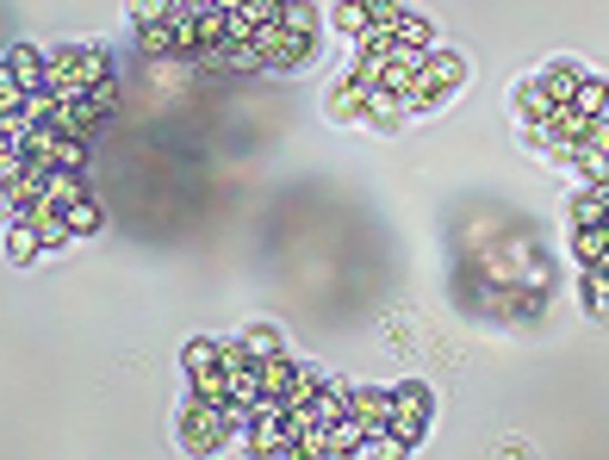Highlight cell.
Wrapping results in <instances>:
<instances>
[{"instance_id": "obj_1", "label": "cell", "mask_w": 609, "mask_h": 460, "mask_svg": "<svg viewBox=\"0 0 609 460\" xmlns=\"http://www.w3.org/2000/svg\"><path fill=\"white\" fill-rule=\"evenodd\" d=\"M106 81H112L106 50H94V44H63L57 57H50V94L57 100L94 94V88H106Z\"/></svg>"}, {"instance_id": "obj_2", "label": "cell", "mask_w": 609, "mask_h": 460, "mask_svg": "<svg viewBox=\"0 0 609 460\" xmlns=\"http://www.w3.org/2000/svg\"><path fill=\"white\" fill-rule=\"evenodd\" d=\"M467 81V63L454 57V50H436V57H423V69H417V88L405 94V112H436L441 100L454 94Z\"/></svg>"}, {"instance_id": "obj_3", "label": "cell", "mask_w": 609, "mask_h": 460, "mask_svg": "<svg viewBox=\"0 0 609 460\" xmlns=\"http://www.w3.org/2000/svg\"><path fill=\"white\" fill-rule=\"evenodd\" d=\"M578 88H585V69L578 63H547L541 81H529L522 94H516V106L529 112V125H541L554 106H566V100H578Z\"/></svg>"}, {"instance_id": "obj_4", "label": "cell", "mask_w": 609, "mask_h": 460, "mask_svg": "<svg viewBox=\"0 0 609 460\" xmlns=\"http://www.w3.org/2000/svg\"><path fill=\"white\" fill-rule=\"evenodd\" d=\"M187 380L200 398H212V405H231V361H224L219 343H193L187 349Z\"/></svg>"}, {"instance_id": "obj_5", "label": "cell", "mask_w": 609, "mask_h": 460, "mask_svg": "<svg viewBox=\"0 0 609 460\" xmlns=\"http://www.w3.org/2000/svg\"><path fill=\"white\" fill-rule=\"evenodd\" d=\"M423 429H429V392H423L417 380L410 386H398V392H392V436H398V442H417Z\"/></svg>"}, {"instance_id": "obj_6", "label": "cell", "mask_w": 609, "mask_h": 460, "mask_svg": "<svg viewBox=\"0 0 609 460\" xmlns=\"http://www.w3.org/2000/svg\"><path fill=\"white\" fill-rule=\"evenodd\" d=\"M7 81H13V88H26V94H44V88H50V57L13 44V50H7Z\"/></svg>"}, {"instance_id": "obj_7", "label": "cell", "mask_w": 609, "mask_h": 460, "mask_svg": "<svg viewBox=\"0 0 609 460\" xmlns=\"http://www.w3.org/2000/svg\"><path fill=\"white\" fill-rule=\"evenodd\" d=\"M572 162L585 181H609V119H597V131L572 150Z\"/></svg>"}, {"instance_id": "obj_8", "label": "cell", "mask_w": 609, "mask_h": 460, "mask_svg": "<svg viewBox=\"0 0 609 460\" xmlns=\"http://www.w3.org/2000/svg\"><path fill=\"white\" fill-rule=\"evenodd\" d=\"M348 417H355L367 436H374V429H392V392H348Z\"/></svg>"}, {"instance_id": "obj_9", "label": "cell", "mask_w": 609, "mask_h": 460, "mask_svg": "<svg viewBox=\"0 0 609 460\" xmlns=\"http://www.w3.org/2000/svg\"><path fill=\"white\" fill-rule=\"evenodd\" d=\"M38 249H44V237H38V224L26 218V212H19V218H7V255H13V262H32Z\"/></svg>"}, {"instance_id": "obj_10", "label": "cell", "mask_w": 609, "mask_h": 460, "mask_svg": "<svg viewBox=\"0 0 609 460\" xmlns=\"http://www.w3.org/2000/svg\"><path fill=\"white\" fill-rule=\"evenodd\" d=\"M63 218H69V231H75V237H94V231H100V212H94V200H88V193H81V200H69Z\"/></svg>"}, {"instance_id": "obj_11", "label": "cell", "mask_w": 609, "mask_h": 460, "mask_svg": "<svg viewBox=\"0 0 609 460\" xmlns=\"http://www.w3.org/2000/svg\"><path fill=\"white\" fill-rule=\"evenodd\" d=\"M367 25H374V13H367V0H343V7H336V32L361 38Z\"/></svg>"}, {"instance_id": "obj_12", "label": "cell", "mask_w": 609, "mask_h": 460, "mask_svg": "<svg viewBox=\"0 0 609 460\" xmlns=\"http://www.w3.org/2000/svg\"><path fill=\"white\" fill-rule=\"evenodd\" d=\"M578 106L591 112V119H609V81H591V75H585V88H578Z\"/></svg>"}, {"instance_id": "obj_13", "label": "cell", "mask_w": 609, "mask_h": 460, "mask_svg": "<svg viewBox=\"0 0 609 460\" xmlns=\"http://www.w3.org/2000/svg\"><path fill=\"white\" fill-rule=\"evenodd\" d=\"M243 349H250L255 361H267V355L281 349V336H274V330H250V336H243Z\"/></svg>"}, {"instance_id": "obj_14", "label": "cell", "mask_w": 609, "mask_h": 460, "mask_svg": "<svg viewBox=\"0 0 609 460\" xmlns=\"http://www.w3.org/2000/svg\"><path fill=\"white\" fill-rule=\"evenodd\" d=\"M367 13H374V25H398L405 7H398V0H367ZM374 25H367V32H374Z\"/></svg>"}]
</instances>
